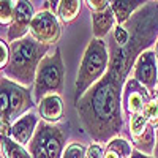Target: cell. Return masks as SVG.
Listing matches in <instances>:
<instances>
[{
	"label": "cell",
	"mask_w": 158,
	"mask_h": 158,
	"mask_svg": "<svg viewBox=\"0 0 158 158\" xmlns=\"http://www.w3.org/2000/svg\"><path fill=\"white\" fill-rule=\"evenodd\" d=\"M128 131L131 136V142L136 150L152 155L155 150V128L144 118L142 114L131 115L128 118Z\"/></svg>",
	"instance_id": "obj_8"
},
{
	"label": "cell",
	"mask_w": 158,
	"mask_h": 158,
	"mask_svg": "<svg viewBox=\"0 0 158 158\" xmlns=\"http://www.w3.org/2000/svg\"><path fill=\"white\" fill-rule=\"evenodd\" d=\"M10 51H11L10 63L2 71V76L5 74V77L11 79L13 82L25 89L30 87L32 84H35L38 65L48 56L49 46L38 43L36 40H33L29 35L22 40L11 43Z\"/></svg>",
	"instance_id": "obj_2"
},
{
	"label": "cell",
	"mask_w": 158,
	"mask_h": 158,
	"mask_svg": "<svg viewBox=\"0 0 158 158\" xmlns=\"http://www.w3.org/2000/svg\"><path fill=\"white\" fill-rule=\"evenodd\" d=\"M0 87H2V120L10 122L11 125L15 123L19 117L24 114H27L33 106H35V100L29 89H25L16 82H13L11 79L2 76L0 79Z\"/></svg>",
	"instance_id": "obj_5"
},
{
	"label": "cell",
	"mask_w": 158,
	"mask_h": 158,
	"mask_svg": "<svg viewBox=\"0 0 158 158\" xmlns=\"http://www.w3.org/2000/svg\"><path fill=\"white\" fill-rule=\"evenodd\" d=\"M87 6L92 10V13H100L104 11L106 8H109L111 2H106V0H87Z\"/></svg>",
	"instance_id": "obj_23"
},
{
	"label": "cell",
	"mask_w": 158,
	"mask_h": 158,
	"mask_svg": "<svg viewBox=\"0 0 158 158\" xmlns=\"http://www.w3.org/2000/svg\"><path fill=\"white\" fill-rule=\"evenodd\" d=\"M109 48L108 41H103L98 38H92L87 44L84 56L81 60L74 82V104L82 98L85 92L95 85L100 79L106 74L109 67Z\"/></svg>",
	"instance_id": "obj_3"
},
{
	"label": "cell",
	"mask_w": 158,
	"mask_h": 158,
	"mask_svg": "<svg viewBox=\"0 0 158 158\" xmlns=\"http://www.w3.org/2000/svg\"><path fill=\"white\" fill-rule=\"evenodd\" d=\"M0 147L3 158H32L30 152H27L24 146L13 141L11 138H0Z\"/></svg>",
	"instance_id": "obj_16"
},
{
	"label": "cell",
	"mask_w": 158,
	"mask_h": 158,
	"mask_svg": "<svg viewBox=\"0 0 158 158\" xmlns=\"http://www.w3.org/2000/svg\"><path fill=\"white\" fill-rule=\"evenodd\" d=\"M130 158H155V156L146 155V153H142V152H139V150H133V153H131Z\"/></svg>",
	"instance_id": "obj_26"
},
{
	"label": "cell",
	"mask_w": 158,
	"mask_h": 158,
	"mask_svg": "<svg viewBox=\"0 0 158 158\" xmlns=\"http://www.w3.org/2000/svg\"><path fill=\"white\" fill-rule=\"evenodd\" d=\"M15 8L16 3L10 2V0H2L0 2V24L3 25H11L13 18H15Z\"/></svg>",
	"instance_id": "obj_18"
},
{
	"label": "cell",
	"mask_w": 158,
	"mask_h": 158,
	"mask_svg": "<svg viewBox=\"0 0 158 158\" xmlns=\"http://www.w3.org/2000/svg\"><path fill=\"white\" fill-rule=\"evenodd\" d=\"M63 79H65V67L62 60V52L59 48H56L54 52L48 54L38 65L33 84L35 103L38 104L46 95L51 94L60 95L63 92Z\"/></svg>",
	"instance_id": "obj_4"
},
{
	"label": "cell",
	"mask_w": 158,
	"mask_h": 158,
	"mask_svg": "<svg viewBox=\"0 0 158 158\" xmlns=\"http://www.w3.org/2000/svg\"><path fill=\"white\" fill-rule=\"evenodd\" d=\"M155 138H156V141H155V150H153V155H155V158H158V127L155 128Z\"/></svg>",
	"instance_id": "obj_27"
},
{
	"label": "cell",
	"mask_w": 158,
	"mask_h": 158,
	"mask_svg": "<svg viewBox=\"0 0 158 158\" xmlns=\"http://www.w3.org/2000/svg\"><path fill=\"white\" fill-rule=\"evenodd\" d=\"M67 136L63 128L48 122H40L36 131L29 144L32 158H62L65 152Z\"/></svg>",
	"instance_id": "obj_6"
},
{
	"label": "cell",
	"mask_w": 158,
	"mask_h": 158,
	"mask_svg": "<svg viewBox=\"0 0 158 158\" xmlns=\"http://www.w3.org/2000/svg\"><path fill=\"white\" fill-rule=\"evenodd\" d=\"M123 25L130 32V43L122 48L112 35L108 36V71L76 103L81 125L95 142H109L122 131V95L128 74L138 57L158 41V2H146Z\"/></svg>",
	"instance_id": "obj_1"
},
{
	"label": "cell",
	"mask_w": 158,
	"mask_h": 158,
	"mask_svg": "<svg viewBox=\"0 0 158 158\" xmlns=\"http://www.w3.org/2000/svg\"><path fill=\"white\" fill-rule=\"evenodd\" d=\"M112 38H114V41L118 44V46H127L128 43H130V32H128V29L125 27V25H115L114 27V30H112Z\"/></svg>",
	"instance_id": "obj_21"
},
{
	"label": "cell",
	"mask_w": 158,
	"mask_h": 158,
	"mask_svg": "<svg viewBox=\"0 0 158 158\" xmlns=\"http://www.w3.org/2000/svg\"><path fill=\"white\" fill-rule=\"evenodd\" d=\"M0 135L2 138H11V123L6 120H2V125H0Z\"/></svg>",
	"instance_id": "obj_25"
},
{
	"label": "cell",
	"mask_w": 158,
	"mask_h": 158,
	"mask_svg": "<svg viewBox=\"0 0 158 158\" xmlns=\"http://www.w3.org/2000/svg\"><path fill=\"white\" fill-rule=\"evenodd\" d=\"M85 156H87V150L79 142H71L70 146H67L62 155V158H85Z\"/></svg>",
	"instance_id": "obj_20"
},
{
	"label": "cell",
	"mask_w": 158,
	"mask_h": 158,
	"mask_svg": "<svg viewBox=\"0 0 158 158\" xmlns=\"http://www.w3.org/2000/svg\"><path fill=\"white\" fill-rule=\"evenodd\" d=\"M62 29L57 21V16L52 11L43 10L35 15L30 24V36L41 44H56L60 38Z\"/></svg>",
	"instance_id": "obj_7"
},
{
	"label": "cell",
	"mask_w": 158,
	"mask_h": 158,
	"mask_svg": "<svg viewBox=\"0 0 158 158\" xmlns=\"http://www.w3.org/2000/svg\"><path fill=\"white\" fill-rule=\"evenodd\" d=\"M146 3L141 0H114L111 2V10L115 16L117 25H123L130 21V18Z\"/></svg>",
	"instance_id": "obj_15"
},
{
	"label": "cell",
	"mask_w": 158,
	"mask_h": 158,
	"mask_svg": "<svg viewBox=\"0 0 158 158\" xmlns=\"http://www.w3.org/2000/svg\"><path fill=\"white\" fill-rule=\"evenodd\" d=\"M155 97L150 92L139 84L136 79H128L125 87H123V95H122V109L123 112L131 117V115H138L142 114L146 104L153 100Z\"/></svg>",
	"instance_id": "obj_10"
},
{
	"label": "cell",
	"mask_w": 158,
	"mask_h": 158,
	"mask_svg": "<svg viewBox=\"0 0 158 158\" xmlns=\"http://www.w3.org/2000/svg\"><path fill=\"white\" fill-rule=\"evenodd\" d=\"M81 5L82 2H79V0H62L60 5H59V18L63 24H70L73 22L79 11H81Z\"/></svg>",
	"instance_id": "obj_17"
},
{
	"label": "cell",
	"mask_w": 158,
	"mask_h": 158,
	"mask_svg": "<svg viewBox=\"0 0 158 158\" xmlns=\"http://www.w3.org/2000/svg\"><path fill=\"white\" fill-rule=\"evenodd\" d=\"M10 57H11V51H10V46L3 41H0V67H2V71L8 67L10 63Z\"/></svg>",
	"instance_id": "obj_22"
},
{
	"label": "cell",
	"mask_w": 158,
	"mask_h": 158,
	"mask_svg": "<svg viewBox=\"0 0 158 158\" xmlns=\"http://www.w3.org/2000/svg\"><path fill=\"white\" fill-rule=\"evenodd\" d=\"M115 25H117V21L111 10V5L104 11L92 13V32H94V38H98V40L108 38L112 33Z\"/></svg>",
	"instance_id": "obj_14"
},
{
	"label": "cell",
	"mask_w": 158,
	"mask_h": 158,
	"mask_svg": "<svg viewBox=\"0 0 158 158\" xmlns=\"http://www.w3.org/2000/svg\"><path fill=\"white\" fill-rule=\"evenodd\" d=\"M155 52H156V60H158V41H156V46H155Z\"/></svg>",
	"instance_id": "obj_28"
},
{
	"label": "cell",
	"mask_w": 158,
	"mask_h": 158,
	"mask_svg": "<svg viewBox=\"0 0 158 158\" xmlns=\"http://www.w3.org/2000/svg\"><path fill=\"white\" fill-rule=\"evenodd\" d=\"M133 79L142 84L155 97V92L158 89V60L153 49L144 51L138 57L133 68Z\"/></svg>",
	"instance_id": "obj_9"
},
{
	"label": "cell",
	"mask_w": 158,
	"mask_h": 158,
	"mask_svg": "<svg viewBox=\"0 0 158 158\" xmlns=\"http://www.w3.org/2000/svg\"><path fill=\"white\" fill-rule=\"evenodd\" d=\"M155 98H156V101H158V89H156V92H155Z\"/></svg>",
	"instance_id": "obj_29"
},
{
	"label": "cell",
	"mask_w": 158,
	"mask_h": 158,
	"mask_svg": "<svg viewBox=\"0 0 158 158\" xmlns=\"http://www.w3.org/2000/svg\"><path fill=\"white\" fill-rule=\"evenodd\" d=\"M35 18V11L32 3L29 2H16V8H15V18H13V22L8 29L6 33V40L11 43L18 41V40H22L27 36V32H30V24Z\"/></svg>",
	"instance_id": "obj_11"
},
{
	"label": "cell",
	"mask_w": 158,
	"mask_h": 158,
	"mask_svg": "<svg viewBox=\"0 0 158 158\" xmlns=\"http://www.w3.org/2000/svg\"><path fill=\"white\" fill-rule=\"evenodd\" d=\"M142 115L153 128L158 127V101H156V98L150 100L146 104V108H144V111H142Z\"/></svg>",
	"instance_id": "obj_19"
},
{
	"label": "cell",
	"mask_w": 158,
	"mask_h": 158,
	"mask_svg": "<svg viewBox=\"0 0 158 158\" xmlns=\"http://www.w3.org/2000/svg\"><path fill=\"white\" fill-rule=\"evenodd\" d=\"M38 115L33 111H29L27 114H24L19 117L18 120L11 125V139L16 141L21 146H29L36 127H38Z\"/></svg>",
	"instance_id": "obj_12"
},
{
	"label": "cell",
	"mask_w": 158,
	"mask_h": 158,
	"mask_svg": "<svg viewBox=\"0 0 158 158\" xmlns=\"http://www.w3.org/2000/svg\"><path fill=\"white\" fill-rule=\"evenodd\" d=\"M38 114L41 115L43 122L56 125L62 120L63 117V100L60 95L51 94L46 95L41 101L38 103Z\"/></svg>",
	"instance_id": "obj_13"
},
{
	"label": "cell",
	"mask_w": 158,
	"mask_h": 158,
	"mask_svg": "<svg viewBox=\"0 0 158 158\" xmlns=\"http://www.w3.org/2000/svg\"><path fill=\"white\" fill-rule=\"evenodd\" d=\"M85 158H104L103 149L100 144H92V146L87 149V156Z\"/></svg>",
	"instance_id": "obj_24"
}]
</instances>
